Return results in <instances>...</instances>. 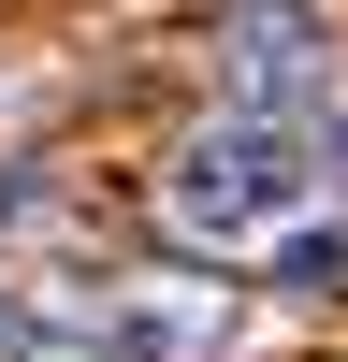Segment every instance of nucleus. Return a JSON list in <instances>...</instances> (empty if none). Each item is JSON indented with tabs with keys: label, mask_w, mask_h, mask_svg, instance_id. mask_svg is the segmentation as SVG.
<instances>
[{
	"label": "nucleus",
	"mask_w": 348,
	"mask_h": 362,
	"mask_svg": "<svg viewBox=\"0 0 348 362\" xmlns=\"http://www.w3.org/2000/svg\"><path fill=\"white\" fill-rule=\"evenodd\" d=\"M319 145L290 131V116H218V131H189L160 160V218L189 232V247H290V232L319 218Z\"/></svg>",
	"instance_id": "f257e3e1"
},
{
	"label": "nucleus",
	"mask_w": 348,
	"mask_h": 362,
	"mask_svg": "<svg viewBox=\"0 0 348 362\" xmlns=\"http://www.w3.org/2000/svg\"><path fill=\"white\" fill-rule=\"evenodd\" d=\"M218 58H232V87H247V116H290V102L334 87V29H319L305 0H232V15H218Z\"/></svg>",
	"instance_id": "f03ea898"
},
{
	"label": "nucleus",
	"mask_w": 348,
	"mask_h": 362,
	"mask_svg": "<svg viewBox=\"0 0 348 362\" xmlns=\"http://www.w3.org/2000/svg\"><path fill=\"white\" fill-rule=\"evenodd\" d=\"M232 334H247V305H218V290H116L131 362H189V348H232Z\"/></svg>",
	"instance_id": "7ed1b4c3"
}]
</instances>
